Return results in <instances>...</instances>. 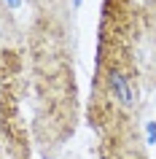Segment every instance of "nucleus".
Returning a JSON list of instances; mask_svg holds the SVG:
<instances>
[{"instance_id":"nucleus-1","label":"nucleus","mask_w":156,"mask_h":159,"mask_svg":"<svg viewBox=\"0 0 156 159\" xmlns=\"http://www.w3.org/2000/svg\"><path fill=\"white\" fill-rule=\"evenodd\" d=\"M46 159H49V157H46Z\"/></svg>"}]
</instances>
